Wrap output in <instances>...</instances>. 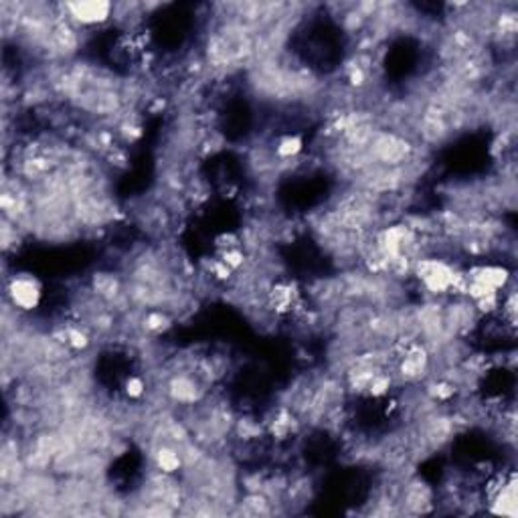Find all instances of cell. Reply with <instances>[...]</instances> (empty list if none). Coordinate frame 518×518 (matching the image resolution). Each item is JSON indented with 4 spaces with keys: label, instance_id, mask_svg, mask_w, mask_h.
Segmentation results:
<instances>
[{
    "label": "cell",
    "instance_id": "6da1fadb",
    "mask_svg": "<svg viewBox=\"0 0 518 518\" xmlns=\"http://www.w3.org/2000/svg\"><path fill=\"white\" fill-rule=\"evenodd\" d=\"M59 11L61 16L77 26L79 31H89L112 23L115 5L110 0H79V3H61Z\"/></svg>",
    "mask_w": 518,
    "mask_h": 518
},
{
    "label": "cell",
    "instance_id": "7a4b0ae2",
    "mask_svg": "<svg viewBox=\"0 0 518 518\" xmlns=\"http://www.w3.org/2000/svg\"><path fill=\"white\" fill-rule=\"evenodd\" d=\"M5 300L23 314H31L43 302V284L25 272L5 275Z\"/></svg>",
    "mask_w": 518,
    "mask_h": 518
},
{
    "label": "cell",
    "instance_id": "3957f363",
    "mask_svg": "<svg viewBox=\"0 0 518 518\" xmlns=\"http://www.w3.org/2000/svg\"><path fill=\"white\" fill-rule=\"evenodd\" d=\"M272 146H274V154L280 163H292V160L302 158L304 150H306V140H304L302 134L288 132L275 138L272 142Z\"/></svg>",
    "mask_w": 518,
    "mask_h": 518
},
{
    "label": "cell",
    "instance_id": "277c9868",
    "mask_svg": "<svg viewBox=\"0 0 518 518\" xmlns=\"http://www.w3.org/2000/svg\"><path fill=\"white\" fill-rule=\"evenodd\" d=\"M150 393V381L144 373H130L122 383V397L132 403H144Z\"/></svg>",
    "mask_w": 518,
    "mask_h": 518
}]
</instances>
